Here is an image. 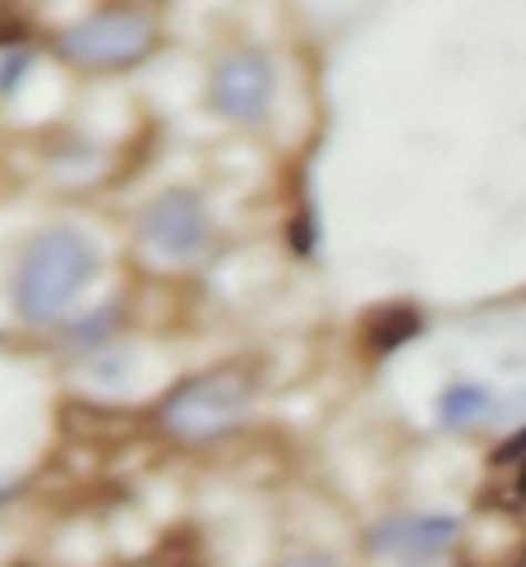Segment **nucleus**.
<instances>
[{"label":"nucleus","instance_id":"obj_4","mask_svg":"<svg viewBox=\"0 0 526 567\" xmlns=\"http://www.w3.org/2000/svg\"><path fill=\"white\" fill-rule=\"evenodd\" d=\"M144 240L162 259H194L208 245V213L194 194L172 189L144 213Z\"/></svg>","mask_w":526,"mask_h":567},{"label":"nucleus","instance_id":"obj_8","mask_svg":"<svg viewBox=\"0 0 526 567\" xmlns=\"http://www.w3.org/2000/svg\"><path fill=\"white\" fill-rule=\"evenodd\" d=\"M494 489L504 494V503H526V434L494 457Z\"/></svg>","mask_w":526,"mask_h":567},{"label":"nucleus","instance_id":"obj_10","mask_svg":"<svg viewBox=\"0 0 526 567\" xmlns=\"http://www.w3.org/2000/svg\"><path fill=\"white\" fill-rule=\"evenodd\" d=\"M282 567H338V563H328V558H319V554H300V558H291V563H282Z\"/></svg>","mask_w":526,"mask_h":567},{"label":"nucleus","instance_id":"obj_5","mask_svg":"<svg viewBox=\"0 0 526 567\" xmlns=\"http://www.w3.org/2000/svg\"><path fill=\"white\" fill-rule=\"evenodd\" d=\"M272 102V65L264 55L245 51L231 55L227 65H217L213 74V106L227 121H259Z\"/></svg>","mask_w":526,"mask_h":567},{"label":"nucleus","instance_id":"obj_9","mask_svg":"<svg viewBox=\"0 0 526 567\" xmlns=\"http://www.w3.org/2000/svg\"><path fill=\"white\" fill-rule=\"evenodd\" d=\"M28 70V51L10 47V51H0V97H10L19 89V79Z\"/></svg>","mask_w":526,"mask_h":567},{"label":"nucleus","instance_id":"obj_2","mask_svg":"<svg viewBox=\"0 0 526 567\" xmlns=\"http://www.w3.org/2000/svg\"><path fill=\"white\" fill-rule=\"evenodd\" d=\"M249 396H255V370L249 364H221V370H208L199 379H189L185 388H176L162 420L172 434L204 443L236 430L240 415L249 411Z\"/></svg>","mask_w":526,"mask_h":567},{"label":"nucleus","instance_id":"obj_1","mask_svg":"<svg viewBox=\"0 0 526 567\" xmlns=\"http://www.w3.org/2000/svg\"><path fill=\"white\" fill-rule=\"evenodd\" d=\"M97 254L93 240L74 231V226H51L33 245H28L23 264H19V315L47 323L79 296V287L93 277Z\"/></svg>","mask_w":526,"mask_h":567},{"label":"nucleus","instance_id":"obj_7","mask_svg":"<svg viewBox=\"0 0 526 567\" xmlns=\"http://www.w3.org/2000/svg\"><path fill=\"white\" fill-rule=\"evenodd\" d=\"M489 406H494L489 388H481V383H453L448 392L439 396V420L448 424V430H466V424H476L481 415H489Z\"/></svg>","mask_w":526,"mask_h":567},{"label":"nucleus","instance_id":"obj_3","mask_svg":"<svg viewBox=\"0 0 526 567\" xmlns=\"http://www.w3.org/2000/svg\"><path fill=\"white\" fill-rule=\"evenodd\" d=\"M153 47V23L144 14L130 10H111V14H93L74 23L61 38V51L74 65H93V70H111V65H134L138 55Z\"/></svg>","mask_w":526,"mask_h":567},{"label":"nucleus","instance_id":"obj_6","mask_svg":"<svg viewBox=\"0 0 526 567\" xmlns=\"http://www.w3.org/2000/svg\"><path fill=\"white\" fill-rule=\"evenodd\" d=\"M453 540H457L453 517H398L370 535V549L383 558H434Z\"/></svg>","mask_w":526,"mask_h":567}]
</instances>
